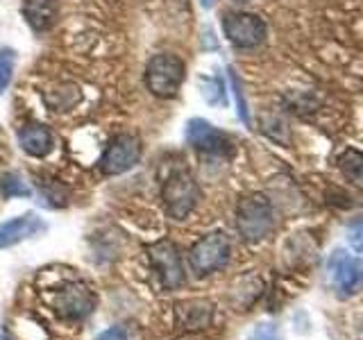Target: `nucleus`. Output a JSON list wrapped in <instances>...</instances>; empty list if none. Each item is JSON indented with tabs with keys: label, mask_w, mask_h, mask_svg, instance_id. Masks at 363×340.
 Returning a JSON list of instances; mask_svg holds the SVG:
<instances>
[{
	"label": "nucleus",
	"mask_w": 363,
	"mask_h": 340,
	"mask_svg": "<svg viewBox=\"0 0 363 340\" xmlns=\"http://www.w3.org/2000/svg\"><path fill=\"white\" fill-rule=\"evenodd\" d=\"M145 86L155 98L170 100L179 94L186 77V66L173 52H159L145 66Z\"/></svg>",
	"instance_id": "nucleus-1"
},
{
	"label": "nucleus",
	"mask_w": 363,
	"mask_h": 340,
	"mask_svg": "<svg viewBox=\"0 0 363 340\" xmlns=\"http://www.w3.org/2000/svg\"><path fill=\"white\" fill-rule=\"evenodd\" d=\"M275 227V213H272V204L252 193V196H245L236 207V230L245 241L250 243H259L272 232Z\"/></svg>",
	"instance_id": "nucleus-2"
},
{
	"label": "nucleus",
	"mask_w": 363,
	"mask_h": 340,
	"mask_svg": "<svg viewBox=\"0 0 363 340\" xmlns=\"http://www.w3.org/2000/svg\"><path fill=\"white\" fill-rule=\"evenodd\" d=\"M200 196L202 193H200L198 181L189 170H177V173H173L164 181V188H162L164 207L170 218H175V220L189 218V213L198 207Z\"/></svg>",
	"instance_id": "nucleus-3"
},
{
	"label": "nucleus",
	"mask_w": 363,
	"mask_h": 340,
	"mask_svg": "<svg viewBox=\"0 0 363 340\" xmlns=\"http://www.w3.org/2000/svg\"><path fill=\"white\" fill-rule=\"evenodd\" d=\"M232 256V243L223 232H211L202 236L200 241L191 247V268L198 277H207L211 272L225 268Z\"/></svg>",
	"instance_id": "nucleus-4"
},
{
	"label": "nucleus",
	"mask_w": 363,
	"mask_h": 340,
	"mask_svg": "<svg viewBox=\"0 0 363 340\" xmlns=\"http://www.w3.org/2000/svg\"><path fill=\"white\" fill-rule=\"evenodd\" d=\"M143 157V143L136 134H118L109 141V145L102 152L98 168L102 175L113 177L132 170Z\"/></svg>",
	"instance_id": "nucleus-5"
},
{
	"label": "nucleus",
	"mask_w": 363,
	"mask_h": 340,
	"mask_svg": "<svg viewBox=\"0 0 363 340\" xmlns=\"http://www.w3.org/2000/svg\"><path fill=\"white\" fill-rule=\"evenodd\" d=\"M223 32L232 45L243 50L257 48V45H261L268 37V28L264 18H259L257 14H250V11H232V14H225Z\"/></svg>",
	"instance_id": "nucleus-6"
},
{
	"label": "nucleus",
	"mask_w": 363,
	"mask_h": 340,
	"mask_svg": "<svg viewBox=\"0 0 363 340\" xmlns=\"http://www.w3.org/2000/svg\"><path fill=\"white\" fill-rule=\"evenodd\" d=\"M48 302L52 306V311L66 317V320H82L96 306L94 293L82 281H73L66 283L64 288H57L48 298Z\"/></svg>",
	"instance_id": "nucleus-7"
},
{
	"label": "nucleus",
	"mask_w": 363,
	"mask_h": 340,
	"mask_svg": "<svg viewBox=\"0 0 363 340\" xmlns=\"http://www.w3.org/2000/svg\"><path fill=\"white\" fill-rule=\"evenodd\" d=\"M186 141L191 147H196L198 152H204V154L227 157L234 150L232 147L234 143L230 136L220 132L218 128H213V125L204 118H191L186 123Z\"/></svg>",
	"instance_id": "nucleus-8"
},
{
	"label": "nucleus",
	"mask_w": 363,
	"mask_h": 340,
	"mask_svg": "<svg viewBox=\"0 0 363 340\" xmlns=\"http://www.w3.org/2000/svg\"><path fill=\"white\" fill-rule=\"evenodd\" d=\"M150 259L164 288L175 290L184 283V266H182L177 247L170 241H159L157 245H150Z\"/></svg>",
	"instance_id": "nucleus-9"
},
{
	"label": "nucleus",
	"mask_w": 363,
	"mask_h": 340,
	"mask_svg": "<svg viewBox=\"0 0 363 340\" xmlns=\"http://www.w3.org/2000/svg\"><path fill=\"white\" fill-rule=\"evenodd\" d=\"M329 272H332L334 286L340 298H350L363 286V259L359 256L336 252L329 261Z\"/></svg>",
	"instance_id": "nucleus-10"
},
{
	"label": "nucleus",
	"mask_w": 363,
	"mask_h": 340,
	"mask_svg": "<svg viewBox=\"0 0 363 340\" xmlns=\"http://www.w3.org/2000/svg\"><path fill=\"white\" fill-rule=\"evenodd\" d=\"M43 230L45 222L43 218H39V213H23L18 218H11L0 225V249L14 247Z\"/></svg>",
	"instance_id": "nucleus-11"
},
{
	"label": "nucleus",
	"mask_w": 363,
	"mask_h": 340,
	"mask_svg": "<svg viewBox=\"0 0 363 340\" xmlns=\"http://www.w3.org/2000/svg\"><path fill=\"white\" fill-rule=\"evenodd\" d=\"M23 16L34 32L50 30L60 18V0H26Z\"/></svg>",
	"instance_id": "nucleus-12"
},
{
	"label": "nucleus",
	"mask_w": 363,
	"mask_h": 340,
	"mask_svg": "<svg viewBox=\"0 0 363 340\" xmlns=\"http://www.w3.org/2000/svg\"><path fill=\"white\" fill-rule=\"evenodd\" d=\"M18 145L26 154L41 159V157H48L52 152L55 139H52V132L48 128H43V125H39V123H32V125H26V128H21Z\"/></svg>",
	"instance_id": "nucleus-13"
},
{
	"label": "nucleus",
	"mask_w": 363,
	"mask_h": 340,
	"mask_svg": "<svg viewBox=\"0 0 363 340\" xmlns=\"http://www.w3.org/2000/svg\"><path fill=\"white\" fill-rule=\"evenodd\" d=\"M175 315H177L179 327L189 329V332H198V329H204L211 324L213 304L204 302V300H186L175 306Z\"/></svg>",
	"instance_id": "nucleus-14"
},
{
	"label": "nucleus",
	"mask_w": 363,
	"mask_h": 340,
	"mask_svg": "<svg viewBox=\"0 0 363 340\" xmlns=\"http://www.w3.org/2000/svg\"><path fill=\"white\" fill-rule=\"evenodd\" d=\"M14 68H16V52L11 48H0V96H3L7 86L11 84Z\"/></svg>",
	"instance_id": "nucleus-15"
},
{
	"label": "nucleus",
	"mask_w": 363,
	"mask_h": 340,
	"mask_svg": "<svg viewBox=\"0 0 363 340\" xmlns=\"http://www.w3.org/2000/svg\"><path fill=\"white\" fill-rule=\"evenodd\" d=\"M0 191H3L5 198H30L32 188L23 181L16 173H7L0 181Z\"/></svg>",
	"instance_id": "nucleus-16"
},
{
	"label": "nucleus",
	"mask_w": 363,
	"mask_h": 340,
	"mask_svg": "<svg viewBox=\"0 0 363 340\" xmlns=\"http://www.w3.org/2000/svg\"><path fill=\"white\" fill-rule=\"evenodd\" d=\"M340 168L345 170V175L357 181V184H363V154L354 152V150H347L340 159Z\"/></svg>",
	"instance_id": "nucleus-17"
},
{
	"label": "nucleus",
	"mask_w": 363,
	"mask_h": 340,
	"mask_svg": "<svg viewBox=\"0 0 363 340\" xmlns=\"http://www.w3.org/2000/svg\"><path fill=\"white\" fill-rule=\"evenodd\" d=\"M202 96L209 105H225V91L220 79H204L202 82Z\"/></svg>",
	"instance_id": "nucleus-18"
},
{
	"label": "nucleus",
	"mask_w": 363,
	"mask_h": 340,
	"mask_svg": "<svg viewBox=\"0 0 363 340\" xmlns=\"http://www.w3.org/2000/svg\"><path fill=\"white\" fill-rule=\"evenodd\" d=\"M247 340H281L279 327L272 324V322H261L255 327V332L250 334Z\"/></svg>",
	"instance_id": "nucleus-19"
},
{
	"label": "nucleus",
	"mask_w": 363,
	"mask_h": 340,
	"mask_svg": "<svg viewBox=\"0 0 363 340\" xmlns=\"http://www.w3.org/2000/svg\"><path fill=\"white\" fill-rule=\"evenodd\" d=\"M230 79H232V91H234V98L238 102V116L245 125H250V113H247V105L243 100V91H241V82H238V77L234 75V71H230Z\"/></svg>",
	"instance_id": "nucleus-20"
},
{
	"label": "nucleus",
	"mask_w": 363,
	"mask_h": 340,
	"mask_svg": "<svg viewBox=\"0 0 363 340\" xmlns=\"http://www.w3.org/2000/svg\"><path fill=\"white\" fill-rule=\"evenodd\" d=\"M347 241L350 245L357 249V252L363 254V222H357V225H352L350 230H347Z\"/></svg>",
	"instance_id": "nucleus-21"
},
{
	"label": "nucleus",
	"mask_w": 363,
	"mask_h": 340,
	"mask_svg": "<svg viewBox=\"0 0 363 340\" xmlns=\"http://www.w3.org/2000/svg\"><path fill=\"white\" fill-rule=\"evenodd\" d=\"M98 340H128V336H125V332L121 327H113V329H109V332L102 334Z\"/></svg>",
	"instance_id": "nucleus-22"
},
{
	"label": "nucleus",
	"mask_w": 363,
	"mask_h": 340,
	"mask_svg": "<svg viewBox=\"0 0 363 340\" xmlns=\"http://www.w3.org/2000/svg\"><path fill=\"white\" fill-rule=\"evenodd\" d=\"M213 3H216V0H200V5H202L204 9H209V7H213Z\"/></svg>",
	"instance_id": "nucleus-23"
},
{
	"label": "nucleus",
	"mask_w": 363,
	"mask_h": 340,
	"mask_svg": "<svg viewBox=\"0 0 363 340\" xmlns=\"http://www.w3.org/2000/svg\"><path fill=\"white\" fill-rule=\"evenodd\" d=\"M236 3H247V0H236Z\"/></svg>",
	"instance_id": "nucleus-24"
}]
</instances>
